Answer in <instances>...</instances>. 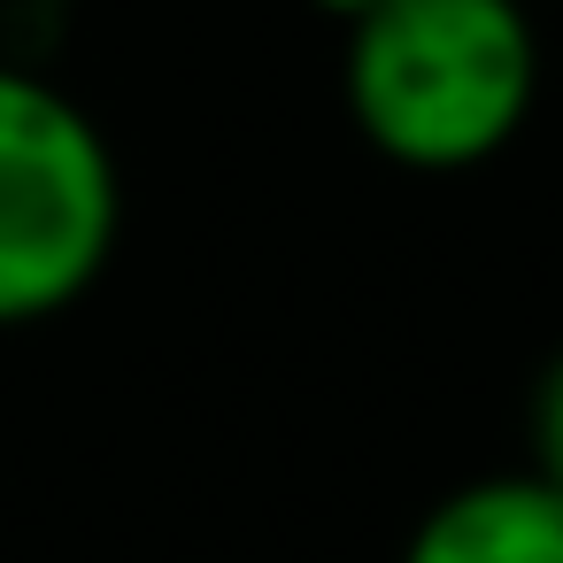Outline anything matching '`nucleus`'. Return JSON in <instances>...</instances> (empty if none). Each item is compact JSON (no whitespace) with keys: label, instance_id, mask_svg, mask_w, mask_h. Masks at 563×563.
<instances>
[{"label":"nucleus","instance_id":"1","mask_svg":"<svg viewBox=\"0 0 563 563\" xmlns=\"http://www.w3.org/2000/svg\"><path fill=\"white\" fill-rule=\"evenodd\" d=\"M347 117L401 170H478L540 93V47L517 0H378L347 24Z\"/></svg>","mask_w":563,"mask_h":563},{"label":"nucleus","instance_id":"3","mask_svg":"<svg viewBox=\"0 0 563 563\" xmlns=\"http://www.w3.org/2000/svg\"><path fill=\"white\" fill-rule=\"evenodd\" d=\"M401 563H563V494L532 471L471 478L424 509Z\"/></svg>","mask_w":563,"mask_h":563},{"label":"nucleus","instance_id":"4","mask_svg":"<svg viewBox=\"0 0 563 563\" xmlns=\"http://www.w3.org/2000/svg\"><path fill=\"white\" fill-rule=\"evenodd\" d=\"M532 478H548L563 494V355H548V371L532 386Z\"/></svg>","mask_w":563,"mask_h":563},{"label":"nucleus","instance_id":"5","mask_svg":"<svg viewBox=\"0 0 563 563\" xmlns=\"http://www.w3.org/2000/svg\"><path fill=\"white\" fill-rule=\"evenodd\" d=\"M309 9H317V16H340V24H355V16H371V9H378V0H309Z\"/></svg>","mask_w":563,"mask_h":563},{"label":"nucleus","instance_id":"2","mask_svg":"<svg viewBox=\"0 0 563 563\" xmlns=\"http://www.w3.org/2000/svg\"><path fill=\"white\" fill-rule=\"evenodd\" d=\"M124 232L101 124L40 70L0 63V332L78 309Z\"/></svg>","mask_w":563,"mask_h":563}]
</instances>
